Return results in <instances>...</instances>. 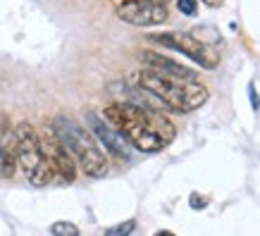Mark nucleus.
Listing matches in <instances>:
<instances>
[{
	"label": "nucleus",
	"mask_w": 260,
	"mask_h": 236,
	"mask_svg": "<svg viewBox=\"0 0 260 236\" xmlns=\"http://www.w3.org/2000/svg\"><path fill=\"white\" fill-rule=\"evenodd\" d=\"M103 117L124 136L132 148L141 153H158L177 136L172 119L162 115L160 108L150 105H139L132 100L112 103L103 110Z\"/></svg>",
	"instance_id": "nucleus-1"
},
{
	"label": "nucleus",
	"mask_w": 260,
	"mask_h": 236,
	"mask_svg": "<svg viewBox=\"0 0 260 236\" xmlns=\"http://www.w3.org/2000/svg\"><path fill=\"white\" fill-rule=\"evenodd\" d=\"M136 86L146 88L150 95H155L165 110L172 112H193L208 103L210 93L198 79H181L172 74L148 70L143 67L136 74Z\"/></svg>",
	"instance_id": "nucleus-2"
},
{
	"label": "nucleus",
	"mask_w": 260,
	"mask_h": 236,
	"mask_svg": "<svg viewBox=\"0 0 260 236\" xmlns=\"http://www.w3.org/2000/svg\"><path fill=\"white\" fill-rule=\"evenodd\" d=\"M53 134L64 143V148L72 153V157L77 160V165L81 167V172L91 177V179H101L110 172V160L103 153V148L95 143V139L88 134L86 129L77 122V119L67 117V115H57L53 119Z\"/></svg>",
	"instance_id": "nucleus-3"
},
{
	"label": "nucleus",
	"mask_w": 260,
	"mask_h": 236,
	"mask_svg": "<svg viewBox=\"0 0 260 236\" xmlns=\"http://www.w3.org/2000/svg\"><path fill=\"white\" fill-rule=\"evenodd\" d=\"M15 157L17 167H22V174L34 186H46L55 179V174H53L46 155H43L36 129L26 122L17 124L15 129Z\"/></svg>",
	"instance_id": "nucleus-4"
},
{
	"label": "nucleus",
	"mask_w": 260,
	"mask_h": 236,
	"mask_svg": "<svg viewBox=\"0 0 260 236\" xmlns=\"http://www.w3.org/2000/svg\"><path fill=\"white\" fill-rule=\"evenodd\" d=\"M150 43H158L162 48H172L181 55H186L203 70H217L220 64V53L213 46H208L203 41H198L193 33L186 31H165V33H148Z\"/></svg>",
	"instance_id": "nucleus-5"
},
{
	"label": "nucleus",
	"mask_w": 260,
	"mask_h": 236,
	"mask_svg": "<svg viewBox=\"0 0 260 236\" xmlns=\"http://www.w3.org/2000/svg\"><path fill=\"white\" fill-rule=\"evenodd\" d=\"M41 148H43V155H46L48 165L53 170L57 179H62L64 184H72L77 179V160L72 157V153L64 148V143L53 134V129L46 131V134L39 136Z\"/></svg>",
	"instance_id": "nucleus-6"
},
{
	"label": "nucleus",
	"mask_w": 260,
	"mask_h": 236,
	"mask_svg": "<svg viewBox=\"0 0 260 236\" xmlns=\"http://www.w3.org/2000/svg\"><path fill=\"white\" fill-rule=\"evenodd\" d=\"M167 8L150 0H124L117 5V17L132 26H158L167 22Z\"/></svg>",
	"instance_id": "nucleus-7"
},
{
	"label": "nucleus",
	"mask_w": 260,
	"mask_h": 236,
	"mask_svg": "<svg viewBox=\"0 0 260 236\" xmlns=\"http://www.w3.org/2000/svg\"><path fill=\"white\" fill-rule=\"evenodd\" d=\"M86 119H88V124H91V129H93L95 139L105 146V150H108L115 160H119V162H132V157H134L132 146H129V141L119 134V131L110 124V122H108V119L98 117L95 112H88Z\"/></svg>",
	"instance_id": "nucleus-8"
},
{
	"label": "nucleus",
	"mask_w": 260,
	"mask_h": 236,
	"mask_svg": "<svg viewBox=\"0 0 260 236\" xmlns=\"http://www.w3.org/2000/svg\"><path fill=\"white\" fill-rule=\"evenodd\" d=\"M139 60H141L143 67L162 72V74H172V77H181V79H198L193 70H189V67H184V64H179V62H174L172 57L153 53V50H143V53H139Z\"/></svg>",
	"instance_id": "nucleus-9"
},
{
	"label": "nucleus",
	"mask_w": 260,
	"mask_h": 236,
	"mask_svg": "<svg viewBox=\"0 0 260 236\" xmlns=\"http://www.w3.org/2000/svg\"><path fill=\"white\" fill-rule=\"evenodd\" d=\"M17 172V157H15V131H5V139L0 143V177L10 179Z\"/></svg>",
	"instance_id": "nucleus-10"
},
{
	"label": "nucleus",
	"mask_w": 260,
	"mask_h": 236,
	"mask_svg": "<svg viewBox=\"0 0 260 236\" xmlns=\"http://www.w3.org/2000/svg\"><path fill=\"white\" fill-rule=\"evenodd\" d=\"M50 234H55V236H77L79 234V227H77V224H72V222H55V224L50 227Z\"/></svg>",
	"instance_id": "nucleus-11"
},
{
	"label": "nucleus",
	"mask_w": 260,
	"mask_h": 236,
	"mask_svg": "<svg viewBox=\"0 0 260 236\" xmlns=\"http://www.w3.org/2000/svg\"><path fill=\"white\" fill-rule=\"evenodd\" d=\"M136 229V220H126L122 222V224H117V227H110L105 234H110V236H126V234H132Z\"/></svg>",
	"instance_id": "nucleus-12"
},
{
	"label": "nucleus",
	"mask_w": 260,
	"mask_h": 236,
	"mask_svg": "<svg viewBox=\"0 0 260 236\" xmlns=\"http://www.w3.org/2000/svg\"><path fill=\"white\" fill-rule=\"evenodd\" d=\"M177 8H179L181 15L193 17V15H196V10H198V3H196V0H177Z\"/></svg>",
	"instance_id": "nucleus-13"
},
{
	"label": "nucleus",
	"mask_w": 260,
	"mask_h": 236,
	"mask_svg": "<svg viewBox=\"0 0 260 236\" xmlns=\"http://www.w3.org/2000/svg\"><path fill=\"white\" fill-rule=\"evenodd\" d=\"M248 95H251V103H253V110H258L260 108V95L255 93V88H253V84L248 86Z\"/></svg>",
	"instance_id": "nucleus-14"
},
{
	"label": "nucleus",
	"mask_w": 260,
	"mask_h": 236,
	"mask_svg": "<svg viewBox=\"0 0 260 236\" xmlns=\"http://www.w3.org/2000/svg\"><path fill=\"white\" fill-rule=\"evenodd\" d=\"M205 205H208V200H205V198H198V193H193V196H191V208H205Z\"/></svg>",
	"instance_id": "nucleus-15"
},
{
	"label": "nucleus",
	"mask_w": 260,
	"mask_h": 236,
	"mask_svg": "<svg viewBox=\"0 0 260 236\" xmlns=\"http://www.w3.org/2000/svg\"><path fill=\"white\" fill-rule=\"evenodd\" d=\"M201 3H205L208 8H222L224 5V0H201Z\"/></svg>",
	"instance_id": "nucleus-16"
},
{
	"label": "nucleus",
	"mask_w": 260,
	"mask_h": 236,
	"mask_svg": "<svg viewBox=\"0 0 260 236\" xmlns=\"http://www.w3.org/2000/svg\"><path fill=\"white\" fill-rule=\"evenodd\" d=\"M150 3H162V5H165V3H167V0H150Z\"/></svg>",
	"instance_id": "nucleus-17"
}]
</instances>
